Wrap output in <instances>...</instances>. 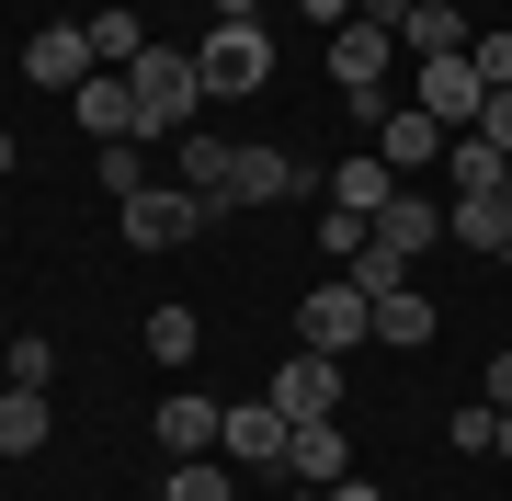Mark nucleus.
<instances>
[{"instance_id":"nucleus-40","label":"nucleus","mask_w":512,"mask_h":501,"mask_svg":"<svg viewBox=\"0 0 512 501\" xmlns=\"http://www.w3.org/2000/svg\"><path fill=\"white\" fill-rule=\"evenodd\" d=\"M0 217H12V183H0Z\"/></svg>"},{"instance_id":"nucleus-22","label":"nucleus","mask_w":512,"mask_h":501,"mask_svg":"<svg viewBox=\"0 0 512 501\" xmlns=\"http://www.w3.org/2000/svg\"><path fill=\"white\" fill-rule=\"evenodd\" d=\"M80 35H92V57H103V69H137V57H148V23H137V12H92Z\"/></svg>"},{"instance_id":"nucleus-17","label":"nucleus","mask_w":512,"mask_h":501,"mask_svg":"<svg viewBox=\"0 0 512 501\" xmlns=\"http://www.w3.org/2000/svg\"><path fill=\"white\" fill-rule=\"evenodd\" d=\"M387 194H399V171L365 149V160H330V194H319V205H342V217H376Z\"/></svg>"},{"instance_id":"nucleus-26","label":"nucleus","mask_w":512,"mask_h":501,"mask_svg":"<svg viewBox=\"0 0 512 501\" xmlns=\"http://www.w3.org/2000/svg\"><path fill=\"white\" fill-rule=\"evenodd\" d=\"M0 388H46L57 399V342H0Z\"/></svg>"},{"instance_id":"nucleus-36","label":"nucleus","mask_w":512,"mask_h":501,"mask_svg":"<svg viewBox=\"0 0 512 501\" xmlns=\"http://www.w3.org/2000/svg\"><path fill=\"white\" fill-rule=\"evenodd\" d=\"M319 501H387V490L376 479H342V490H319Z\"/></svg>"},{"instance_id":"nucleus-1","label":"nucleus","mask_w":512,"mask_h":501,"mask_svg":"<svg viewBox=\"0 0 512 501\" xmlns=\"http://www.w3.org/2000/svg\"><path fill=\"white\" fill-rule=\"evenodd\" d=\"M126 92H137V137H194V114H205V80L183 46H148L126 69Z\"/></svg>"},{"instance_id":"nucleus-5","label":"nucleus","mask_w":512,"mask_h":501,"mask_svg":"<svg viewBox=\"0 0 512 501\" xmlns=\"http://www.w3.org/2000/svg\"><path fill=\"white\" fill-rule=\"evenodd\" d=\"M285 410V422H342V353H319V342H296L285 365H274V388H262Z\"/></svg>"},{"instance_id":"nucleus-34","label":"nucleus","mask_w":512,"mask_h":501,"mask_svg":"<svg viewBox=\"0 0 512 501\" xmlns=\"http://www.w3.org/2000/svg\"><path fill=\"white\" fill-rule=\"evenodd\" d=\"M296 12H308V23H319V35H342V23H353V12H365V0H296Z\"/></svg>"},{"instance_id":"nucleus-25","label":"nucleus","mask_w":512,"mask_h":501,"mask_svg":"<svg viewBox=\"0 0 512 501\" xmlns=\"http://www.w3.org/2000/svg\"><path fill=\"white\" fill-rule=\"evenodd\" d=\"M160 501H239V479H228V456H183Z\"/></svg>"},{"instance_id":"nucleus-31","label":"nucleus","mask_w":512,"mask_h":501,"mask_svg":"<svg viewBox=\"0 0 512 501\" xmlns=\"http://www.w3.org/2000/svg\"><path fill=\"white\" fill-rule=\"evenodd\" d=\"M467 57H478V80H490V92H512V35H467Z\"/></svg>"},{"instance_id":"nucleus-38","label":"nucleus","mask_w":512,"mask_h":501,"mask_svg":"<svg viewBox=\"0 0 512 501\" xmlns=\"http://www.w3.org/2000/svg\"><path fill=\"white\" fill-rule=\"evenodd\" d=\"M490 456H512V410H501V445H490Z\"/></svg>"},{"instance_id":"nucleus-24","label":"nucleus","mask_w":512,"mask_h":501,"mask_svg":"<svg viewBox=\"0 0 512 501\" xmlns=\"http://www.w3.org/2000/svg\"><path fill=\"white\" fill-rule=\"evenodd\" d=\"M148 353H160V365H194V353H205V319L194 308H148Z\"/></svg>"},{"instance_id":"nucleus-14","label":"nucleus","mask_w":512,"mask_h":501,"mask_svg":"<svg viewBox=\"0 0 512 501\" xmlns=\"http://www.w3.org/2000/svg\"><path fill=\"white\" fill-rule=\"evenodd\" d=\"M285 479H296V490H342V479H353V433H342V422H296Z\"/></svg>"},{"instance_id":"nucleus-10","label":"nucleus","mask_w":512,"mask_h":501,"mask_svg":"<svg viewBox=\"0 0 512 501\" xmlns=\"http://www.w3.org/2000/svg\"><path fill=\"white\" fill-rule=\"evenodd\" d=\"M478 103H490V80H478V57L456 46V57H421V114H433V126H478Z\"/></svg>"},{"instance_id":"nucleus-3","label":"nucleus","mask_w":512,"mask_h":501,"mask_svg":"<svg viewBox=\"0 0 512 501\" xmlns=\"http://www.w3.org/2000/svg\"><path fill=\"white\" fill-rule=\"evenodd\" d=\"M194 80H205V103H251L262 80H274V35H262V23H217V35L194 46Z\"/></svg>"},{"instance_id":"nucleus-20","label":"nucleus","mask_w":512,"mask_h":501,"mask_svg":"<svg viewBox=\"0 0 512 501\" xmlns=\"http://www.w3.org/2000/svg\"><path fill=\"white\" fill-rule=\"evenodd\" d=\"M376 342L421 353V342H433V297H421V285H387V297H376Z\"/></svg>"},{"instance_id":"nucleus-19","label":"nucleus","mask_w":512,"mask_h":501,"mask_svg":"<svg viewBox=\"0 0 512 501\" xmlns=\"http://www.w3.org/2000/svg\"><path fill=\"white\" fill-rule=\"evenodd\" d=\"M444 183H456V194H512V160H501V149H490V137H478V126H467V137H456V149H444Z\"/></svg>"},{"instance_id":"nucleus-6","label":"nucleus","mask_w":512,"mask_h":501,"mask_svg":"<svg viewBox=\"0 0 512 501\" xmlns=\"http://www.w3.org/2000/svg\"><path fill=\"white\" fill-rule=\"evenodd\" d=\"M296 342H319V353H353V342H376V297H365L353 274L308 285V308H296Z\"/></svg>"},{"instance_id":"nucleus-42","label":"nucleus","mask_w":512,"mask_h":501,"mask_svg":"<svg viewBox=\"0 0 512 501\" xmlns=\"http://www.w3.org/2000/svg\"><path fill=\"white\" fill-rule=\"evenodd\" d=\"M137 501H160V490H137Z\"/></svg>"},{"instance_id":"nucleus-28","label":"nucleus","mask_w":512,"mask_h":501,"mask_svg":"<svg viewBox=\"0 0 512 501\" xmlns=\"http://www.w3.org/2000/svg\"><path fill=\"white\" fill-rule=\"evenodd\" d=\"M444 445H456V456H490V445H501V410H490V399L444 410Z\"/></svg>"},{"instance_id":"nucleus-37","label":"nucleus","mask_w":512,"mask_h":501,"mask_svg":"<svg viewBox=\"0 0 512 501\" xmlns=\"http://www.w3.org/2000/svg\"><path fill=\"white\" fill-rule=\"evenodd\" d=\"M12 160H23V149H12V126H0V183H12Z\"/></svg>"},{"instance_id":"nucleus-30","label":"nucleus","mask_w":512,"mask_h":501,"mask_svg":"<svg viewBox=\"0 0 512 501\" xmlns=\"http://www.w3.org/2000/svg\"><path fill=\"white\" fill-rule=\"evenodd\" d=\"M342 274H353V285H365V297H387V285H410V262H399V251H376V240H365V251H353V262H342Z\"/></svg>"},{"instance_id":"nucleus-12","label":"nucleus","mask_w":512,"mask_h":501,"mask_svg":"<svg viewBox=\"0 0 512 501\" xmlns=\"http://www.w3.org/2000/svg\"><path fill=\"white\" fill-rule=\"evenodd\" d=\"M92 69H103V57H92V35H80V23H46V35H23V80H35V92H80Z\"/></svg>"},{"instance_id":"nucleus-27","label":"nucleus","mask_w":512,"mask_h":501,"mask_svg":"<svg viewBox=\"0 0 512 501\" xmlns=\"http://www.w3.org/2000/svg\"><path fill=\"white\" fill-rule=\"evenodd\" d=\"M183 194H228V137H183Z\"/></svg>"},{"instance_id":"nucleus-7","label":"nucleus","mask_w":512,"mask_h":501,"mask_svg":"<svg viewBox=\"0 0 512 501\" xmlns=\"http://www.w3.org/2000/svg\"><path fill=\"white\" fill-rule=\"evenodd\" d=\"M365 137H376V160L399 171V183H421V171H444V149H456V126H433L421 103H387V114H376Z\"/></svg>"},{"instance_id":"nucleus-21","label":"nucleus","mask_w":512,"mask_h":501,"mask_svg":"<svg viewBox=\"0 0 512 501\" xmlns=\"http://www.w3.org/2000/svg\"><path fill=\"white\" fill-rule=\"evenodd\" d=\"M46 445V388H0V456H35Z\"/></svg>"},{"instance_id":"nucleus-8","label":"nucleus","mask_w":512,"mask_h":501,"mask_svg":"<svg viewBox=\"0 0 512 501\" xmlns=\"http://www.w3.org/2000/svg\"><path fill=\"white\" fill-rule=\"evenodd\" d=\"M308 183H319V171L296 160V149H228V194H217V217H228V205H296Z\"/></svg>"},{"instance_id":"nucleus-23","label":"nucleus","mask_w":512,"mask_h":501,"mask_svg":"<svg viewBox=\"0 0 512 501\" xmlns=\"http://www.w3.org/2000/svg\"><path fill=\"white\" fill-rule=\"evenodd\" d=\"M92 183L126 205V194H148V137H114V149H92Z\"/></svg>"},{"instance_id":"nucleus-4","label":"nucleus","mask_w":512,"mask_h":501,"mask_svg":"<svg viewBox=\"0 0 512 501\" xmlns=\"http://www.w3.org/2000/svg\"><path fill=\"white\" fill-rule=\"evenodd\" d=\"M387 57H399V35H387V23H365V12L330 35V80H342V103L365 114V126L387 114Z\"/></svg>"},{"instance_id":"nucleus-41","label":"nucleus","mask_w":512,"mask_h":501,"mask_svg":"<svg viewBox=\"0 0 512 501\" xmlns=\"http://www.w3.org/2000/svg\"><path fill=\"white\" fill-rule=\"evenodd\" d=\"M285 501H319V490H285Z\"/></svg>"},{"instance_id":"nucleus-2","label":"nucleus","mask_w":512,"mask_h":501,"mask_svg":"<svg viewBox=\"0 0 512 501\" xmlns=\"http://www.w3.org/2000/svg\"><path fill=\"white\" fill-rule=\"evenodd\" d=\"M114 228H126V251H194L205 228H217V205L183 194V183H148V194L114 205Z\"/></svg>"},{"instance_id":"nucleus-18","label":"nucleus","mask_w":512,"mask_h":501,"mask_svg":"<svg viewBox=\"0 0 512 501\" xmlns=\"http://www.w3.org/2000/svg\"><path fill=\"white\" fill-rule=\"evenodd\" d=\"M399 46L410 57H456L467 46V12H456V0H410V12H399Z\"/></svg>"},{"instance_id":"nucleus-33","label":"nucleus","mask_w":512,"mask_h":501,"mask_svg":"<svg viewBox=\"0 0 512 501\" xmlns=\"http://www.w3.org/2000/svg\"><path fill=\"white\" fill-rule=\"evenodd\" d=\"M478 399H490V410H512V342L490 353V376H478Z\"/></svg>"},{"instance_id":"nucleus-15","label":"nucleus","mask_w":512,"mask_h":501,"mask_svg":"<svg viewBox=\"0 0 512 501\" xmlns=\"http://www.w3.org/2000/svg\"><path fill=\"white\" fill-rule=\"evenodd\" d=\"M69 114H80V137H92V149L137 137V92H126V69H92V80L69 92Z\"/></svg>"},{"instance_id":"nucleus-9","label":"nucleus","mask_w":512,"mask_h":501,"mask_svg":"<svg viewBox=\"0 0 512 501\" xmlns=\"http://www.w3.org/2000/svg\"><path fill=\"white\" fill-rule=\"evenodd\" d=\"M217 433H228V399H194V388H171L160 410H148V445H160L171 467H183V456H217Z\"/></svg>"},{"instance_id":"nucleus-39","label":"nucleus","mask_w":512,"mask_h":501,"mask_svg":"<svg viewBox=\"0 0 512 501\" xmlns=\"http://www.w3.org/2000/svg\"><path fill=\"white\" fill-rule=\"evenodd\" d=\"M0 342H12V308H0Z\"/></svg>"},{"instance_id":"nucleus-32","label":"nucleus","mask_w":512,"mask_h":501,"mask_svg":"<svg viewBox=\"0 0 512 501\" xmlns=\"http://www.w3.org/2000/svg\"><path fill=\"white\" fill-rule=\"evenodd\" d=\"M478 137H490V149L512 160V92H490V103H478Z\"/></svg>"},{"instance_id":"nucleus-35","label":"nucleus","mask_w":512,"mask_h":501,"mask_svg":"<svg viewBox=\"0 0 512 501\" xmlns=\"http://www.w3.org/2000/svg\"><path fill=\"white\" fill-rule=\"evenodd\" d=\"M205 12H217V23H262V0H205Z\"/></svg>"},{"instance_id":"nucleus-13","label":"nucleus","mask_w":512,"mask_h":501,"mask_svg":"<svg viewBox=\"0 0 512 501\" xmlns=\"http://www.w3.org/2000/svg\"><path fill=\"white\" fill-rule=\"evenodd\" d=\"M376 251H399V262H421V251H444V205L421 194V183H399L376 205Z\"/></svg>"},{"instance_id":"nucleus-16","label":"nucleus","mask_w":512,"mask_h":501,"mask_svg":"<svg viewBox=\"0 0 512 501\" xmlns=\"http://www.w3.org/2000/svg\"><path fill=\"white\" fill-rule=\"evenodd\" d=\"M444 240H456V251L512 262V194H456V205H444Z\"/></svg>"},{"instance_id":"nucleus-11","label":"nucleus","mask_w":512,"mask_h":501,"mask_svg":"<svg viewBox=\"0 0 512 501\" xmlns=\"http://www.w3.org/2000/svg\"><path fill=\"white\" fill-rule=\"evenodd\" d=\"M285 445H296V422H285L274 399H228V433H217L228 467H285Z\"/></svg>"},{"instance_id":"nucleus-29","label":"nucleus","mask_w":512,"mask_h":501,"mask_svg":"<svg viewBox=\"0 0 512 501\" xmlns=\"http://www.w3.org/2000/svg\"><path fill=\"white\" fill-rule=\"evenodd\" d=\"M365 240H376V217H342V205H319V251H330V274H342Z\"/></svg>"}]
</instances>
